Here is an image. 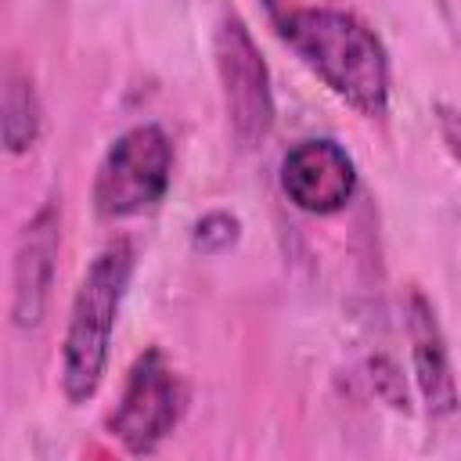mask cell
<instances>
[{
  "label": "cell",
  "mask_w": 461,
  "mask_h": 461,
  "mask_svg": "<svg viewBox=\"0 0 461 461\" xmlns=\"http://www.w3.org/2000/svg\"><path fill=\"white\" fill-rule=\"evenodd\" d=\"M277 36L299 54V61L364 119L389 112V54L378 32L353 11L331 4L267 0Z\"/></svg>",
  "instance_id": "6da1fadb"
},
{
  "label": "cell",
  "mask_w": 461,
  "mask_h": 461,
  "mask_svg": "<svg viewBox=\"0 0 461 461\" xmlns=\"http://www.w3.org/2000/svg\"><path fill=\"white\" fill-rule=\"evenodd\" d=\"M137 267V252L130 241H112L94 256L68 306V324L61 339V393L68 403H86L108 367L115 321Z\"/></svg>",
  "instance_id": "7a4b0ae2"
},
{
  "label": "cell",
  "mask_w": 461,
  "mask_h": 461,
  "mask_svg": "<svg viewBox=\"0 0 461 461\" xmlns=\"http://www.w3.org/2000/svg\"><path fill=\"white\" fill-rule=\"evenodd\" d=\"M173 184V140L158 122L122 130L97 162L94 209L104 220H130L155 209Z\"/></svg>",
  "instance_id": "3957f363"
},
{
  "label": "cell",
  "mask_w": 461,
  "mask_h": 461,
  "mask_svg": "<svg viewBox=\"0 0 461 461\" xmlns=\"http://www.w3.org/2000/svg\"><path fill=\"white\" fill-rule=\"evenodd\" d=\"M184 403V378L166 360V353L151 346L133 360L122 396L108 414V432L122 443L126 454H155L162 439L180 425Z\"/></svg>",
  "instance_id": "277c9868"
},
{
  "label": "cell",
  "mask_w": 461,
  "mask_h": 461,
  "mask_svg": "<svg viewBox=\"0 0 461 461\" xmlns=\"http://www.w3.org/2000/svg\"><path fill=\"white\" fill-rule=\"evenodd\" d=\"M220 94L227 108V126L241 148H256L274 126V86L263 50L256 47L241 18H223L212 40Z\"/></svg>",
  "instance_id": "5b68a950"
},
{
  "label": "cell",
  "mask_w": 461,
  "mask_h": 461,
  "mask_svg": "<svg viewBox=\"0 0 461 461\" xmlns=\"http://www.w3.org/2000/svg\"><path fill=\"white\" fill-rule=\"evenodd\" d=\"M285 198L310 216H335L357 191V162L331 137H306L281 158Z\"/></svg>",
  "instance_id": "8992f818"
},
{
  "label": "cell",
  "mask_w": 461,
  "mask_h": 461,
  "mask_svg": "<svg viewBox=\"0 0 461 461\" xmlns=\"http://www.w3.org/2000/svg\"><path fill=\"white\" fill-rule=\"evenodd\" d=\"M61 252V205L47 198L22 227L11 263V321L14 328H36L47 313Z\"/></svg>",
  "instance_id": "52a82bcc"
},
{
  "label": "cell",
  "mask_w": 461,
  "mask_h": 461,
  "mask_svg": "<svg viewBox=\"0 0 461 461\" xmlns=\"http://www.w3.org/2000/svg\"><path fill=\"white\" fill-rule=\"evenodd\" d=\"M407 342H411V367H414V385L432 418H447L457 411V378L450 364V349L439 328V317L432 303L421 292L407 295Z\"/></svg>",
  "instance_id": "ba28073f"
},
{
  "label": "cell",
  "mask_w": 461,
  "mask_h": 461,
  "mask_svg": "<svg viewBox=\"0 0 461 461\" xmlns=\"http://www.w3.org/2000/svg\"><path fill=\"white\" fill-rule=\"evenodd\" d=\"M0 126H4V148L7 155H25L43 130V108L36 97V86L29 72L7 68L4 76V104H0Z\"/></svg>",
  "instance_id": "9c48e42d"
},
{
  "label": "cell",
  "mask_w": 461,
  "mask_h": 461,
  "mask_svg": "<svg viewBox=\"0 0 461 461\" xmlns=\"http://www.w3.org/2000/svg\"><path fill=\"white\" fill-rule=\"evenodd\" d=\"M238 238H241V220L230 216V212H223V209L205 212V216L194 223V234H191L194 249L205 252V256H220V252H227L230 245H238Z\"/></svg>",
  "instance_id": "30bf717a"
},
{
  "label": "cell",
  "mask_w": 461,
  "mask_h": 461,
  "mask_svg": "<svg viewBox=\"0 0 461 461\" xmlns=\"http://www.w3.org/2000/svg\"><path fill=\"white\" fill-rule=\"evenodd\" d=\"M436 126H439V137H443L447 151L461 162V108L439 101V104H436Z\"/></svg>",
  "instance_id": "8fae6325"
}]
</instances>
